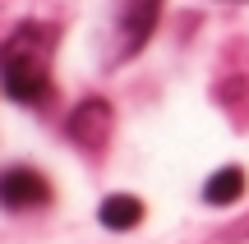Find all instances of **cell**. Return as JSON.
I'll use <instances>...</instances> for the list:
<instances>
[{
    "label": "cell",
    "instance_id": "cell-6",
    "mask_svg": "<svg viewBox=\"0 0 249 244\" xmlns=\"http://www.w3.org/2000/svg\"><path fill=\"white\" fill-rule=\"evenodd\" d=\"M240 194H245V171L240 166H222V171L203 184V198L213 203V208H226V203H235Z\"/></svg>",
    "mask_w": 249,
    "mask_h": 244
},
{
    "label": "cell",
    "instance_id": "cell-5",
    "mask_svg": "<svg viewBox=\"0 0 249 244\" xmlns=\"http://www.w3.org/2000/svg\"><path fill=\"white\" fill-rule=\"evenodd\" d=\"M97 217H102L107 230H134L143 221V203L134 198V194H111V198L97 208Z\"/></svg>",
    "mask_w": 249,
    "mask_h": 244
},
{
    "label": "cell",
    "instance_id": "cell-2",
    "mask_svg": "<svg viewBox=\"0 0 249 244\" xmlns=\"http://www.w3.org/2000/svg\"><path fill=\"white\" fill-rule=\"evenodd\" d=\"M46 180L28 166H14V171H0V203L5 208H37L46 198Z\"/></svg>",
    "mask_w": 249,
    "mask_h": 244
},
{
    "label": "cell",
    "instance_id": "cell-4",
    "mask_svg": "<svg viewBox=\"0 0 249 244\" xmlns=\"http://www.w3.org/2000/svg\"><path fill=\"white\" fill-rule=\"evenodd\" d=\"M157 9H161V0H129V9H124V55H134L148 42L152 23H157Z\"/></svg>",
    "mask_w": 249,
    "mask_h": 244
},
{
    "label": "cell",
    "instance_id": "cell-3",
    "mask_svg": "<svg viewBox=\"0 0 249 244\" xmlns=\"http://www.w3.org/2000/svg\"><path fill=\"white\" fill-rule=\"evenodd\" d=\"M107 134H111V106H107L102 97L83 101V106L70 115V138H74V143L102 147V143H107Z\"/></svg>",
    "mask_w": 249,
    "mask_h": 244
},
{
    "label": "cell",
    "instance_id": "cell-1",
    "mask_svg": "<svg viewBox=\"0 0 249 244\" xmlns=\"http://www.w3.org/2000/svg\"><path fill=\"white\" fill-rule=\"evenodd\" d=\"M0 79H5V92L14 101H42L46 97V60L37 51L33 33H18L14 42L0 51Z\"/></svg>",
    "mask_w": 249,
    "mask_h": 244
}]
</instances>
